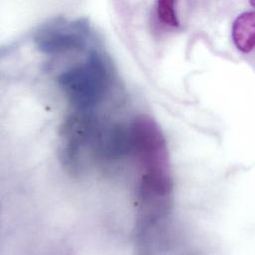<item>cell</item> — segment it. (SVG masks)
Returning <instances> with one entry per match:
<instances>
[{
	"label": "cell",
	"instance_id": "cell-1",
	"mask_svg": "<svg viewBox=\"0 0 255 255\" xmlns=\"http://www.w3.org/2000/svg\"><path fill=\"white\" fill-rule=\"evenodd\" d=\"M131 134L132 152L143 169L139 199L144 210L163 209L173 189L165 137L157 123L148 116L134 120Z\"/></svg>",
	"mask_w": 255,
	"mask_h": 255
},
{
	"label": "cell",
	"instance_id": "cell-2",
	"mask_svg": "<svg viewBox=\"0 0 255 255\" xmlns=\"http://www.w3.org/2000/svg\"><path fill=\"white\" fill-rule=\"evenodd\" d=\"M58 84L72 105L86 111L100 104L107 93V65L97 52H92L85 63L60 75Z\"/></svg>",
	"mask_w": 255,
	"mask_h": 255
},
{
	"label": "cell",
	"instance_id": "cell-3",
	"mask_svg": "<svg viewBox=\"0 0 255 255\" xmlns=\"http://www.w3.org/2000/svg\"><path fill=\"white\" fill-rule=\"evenodd\" d=\"M82 29H51L43 31L36 38L38 48L41 52L54 55L71 50L82 49L85 46V39Z\"/></svg>",
	"mask_w": 255,
	"mask_h": 255
},
{
	"label": "cell",
	"instance_id": "cell-4",
	"mask_svg": "<svg viewBox=\"0 0 255 255\" xmlns=\"http://www.w3.org/2000/svg\"><path fill=\"white\" fill-rule=\"evenodd\" d=\"M100 153L109 158H119L132 152L131 128L121 125L114 126L101 135L99 142Z\"/></svg>",
	"mask_w": 255,
	"mask_h": 255
},
{
	"label": "cell",
	"instance_id": "cell-5",
	"mask_svg": "<svg viewBox=\"0 0 255 255\" xmlns=\"http://www.w3.org/2000/svg\"><path fill=\"white\" fill-rule=\"evenodd\" d=\"M232 37L235 46L243 53H251L255 48V10L244 12L234 21Z\"/></svg>",
	"mask_w": 255,
	"mask_h": 255
},
{
	"label": "cell",
	"instance_id": "cell-6",
	"mask_svg": "<svg viewBox=\"0 0 255 255\" xmlns=\"http://www.w3.org/2000/svg\"><path fill=\"white\" fill-rule=\"evenodd\" d=\"M175 2L176 0H157V14L159 19L171 27L179 26Z\"/></svg>",
	"mask_w": 255,
	"mask_h": 255
},
{
	"label": "cell",
	"instance_id": "cell-7",
	"mask_svg": "<svg viewBox=\"0 0 255 255\" xmlns=\"http://www.w3.org/2000/svg\"><path fill=\"white\" fill-rule=\"evenodd\" d=\"M250 3H251L252 6L255 7V0H250Z\"/></svg>",
	"mask_w": 255,
	"mask_h": 255
}]
</instances>
